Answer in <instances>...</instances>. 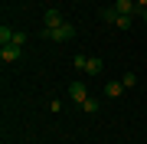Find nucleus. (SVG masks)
<instances>
[{
  "label": "nucleus",
  "mask_w": 147,
  "mask_h": 144,
  "mask_svg": "<svg viewBox=\"0 0 147 144\" xmlns=\"http://www.w3.org/2000/svg\"><path fill=\"white\" fill-rule=\"evenodd\" d=\"M101 69H105V62H101L98 56H88V66H85V75H98Z\"/></svg>",
  "instance_id": "39448f33"
},
{
  "label": "nucleus",
  "mask_w": 147,
  "mask_h": 144,
  "mask_svg": "<svg viewBox=\"0 0 147 144\" xmlns=\"http://www.w3.org/2000/svg\"><path fill=\"white\" fill-rule=\"evenodd\" d=\"M23 56V46H0V62H3V66H10V62H16V59H20Z\"/></svg>",
  "instance_id": "7ed1b4c3"
},
{
  "label": "nucleus",
  "mask_w": 147,
  "mask_h": 144,
  "mask_svg": "<svg viewBox=\"0 0 147 144\" xmlns=\"http://www.w3.org/2000/svg\"><path fill=\"white\" fill-rule=\"evenodd\" d=\"M79 108H82V112H85V115H98V108H101V101L88 95V98H85V101H82V105H79Z\"/></svg>",
  "instance_id": "423d86ee"
},
{
  "label": "nucleus",
  "mask_w": 147,
  "mask_h": 144,
  "mask_svg": "<svg viewBox=\"0 0 147 144\" xmlns=\"http://www.w3.org/2000/svg\"><path fill=\"white\" fill-rule=\"evenodd\" d=\"M141 20H144V23H147V10H141Z\"/></svg>",
  "instance_id": "ddd939ff"
},
{
  "label": "nucleus",
  "mask_w": 147,
  "mask_h": 144,
  "mask_svg": "<svg viewBox=\"0 0 147 144\" xmlns=\"http://www.w3.org/2000/svg\"><path fill=\"white\" fill-rule=\"evenodd\" d=\"M42 39H49V43H69V39H75V23H62V26H42V33H39Z\"/></svg>",
  "instance_id": "f257e3e1"
},
{
  "label": "nucleus",
  "mask_w": 147,
  "mask_h": 144,
  "mask_svg": "<svg viewBox=\"0 0 147 144\" xmlns=\"http://www.w3.org/2000/svg\"><path fill=\"white\" fill-rule=\"evenodd\" d=\"M69 98H72L75 105H82V101L88 98V89H85V82H79V79H75V82H69Z\"/></svg>",
  "instance_id": "f03ea898"
},
{
  "label": "nucleus",
  "mask_w": 147,
  "mask_h": 144,
  "mask_svg": "<svg viewBox=\"0 0 147 144\" xmlns=\"http://www.w3.org/2000/svg\"><path fill=\"white\" fill-rule=\"evenodd\" d=\"M13 36H16V30H10V26L3 23V26H0V46H10V43H13Z\"/></svg>",
  "instance_id": "0eeeda50"
},
{
  "label": "nucleus",
  "mask_w": 147,
  "mask_h": 144,
  "mask_svg": "<svg viewBox=\"0 0 147 144\" xmlns=\"http://www.w3.org/2000/svg\"><path fill=\"white\" fill-rule=\"evenodd\" d=\"M62 13H59V10H46V13H42V26H49V30H53V26H62Z\"/></svg>",
  "instance_id": "20e7f679"
},
{
  "label": "nucleus",
  "mask_w": 147,
  "mask_h": 144,
  "mask_svg": "<svg viewBox=\"0 0 147 144\" xmlns=\"http://www.w3.org/2000/svg\"><path fill=\"white\" fill-rule=\"evenodd\" d=\"M137 7H141V10H147V0H137Z\"/></svg>",
  "instance_id": "f8f14e48"
},
{
  "label": "nucleus",
  "mask_w": 147,
  "mask_h": 144,
  "mask_svg": "<svg viewBox=\"0 0 147 144\" xmlns=\"http://www.w3.org/2000/svg\"><path fill=\"white\" fill-rule=\"evenodd\" d=\"M121 85H124V89H134L137 85V75L134 72H124V75H121Z\"/></svg>",
  "instance_id": "1a4fd4ad"
},
{
  "label": "nucleus",
  "mask_w": 147,
  "mask_h": 144,
  "mask_svg": "<svg viewBox=\"0 0 147 144\" xmlns=\"http://www.w3.org/2000/svg\"><path fill=\"white\" fill-rule=\"evenodd\" d=\"M72 66H75V69H82V72H85V66H88V56H85V53H79V56L72 59Z\"/></svg>",
  "instance_id": "9d476101"
},
{
  "label": "nucleus",
  "mask_w": 147,
  "mask_h": 144,
  "mask_svg": "<svg viewBox=\"0 0 147 144\" xmlns=\"http://www.w3.org/2000/svg\"><path fill=\"white\" fill-rule=\"evenodd\" d=\"M13 46H26V33H23V30H16V36H13Z\"/></svg>",
  "instance_id": "9b49d317"
},
{
  "label": "nucleus",
  "mask_w": 147,
  "mask_h": 144,
  "mask_svg": "<svg viewBox=\"0 0 147 144\" xmlns=\"http://www.w3.org/2000/svg\"><path fill=\"white\" fill-rule=\"evenodd\" d=\"M121 92H124V85H121V82H108V85H105V95H108V98H118Z\"/></svg>",
  "instance_id": "6e6552de"
}]
</instances>
